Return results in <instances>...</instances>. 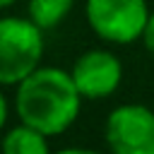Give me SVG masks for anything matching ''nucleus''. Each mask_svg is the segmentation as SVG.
Listing matches in <instances>:
<instances>
[{
  "mask_svg": "<svg viewBox=\"0 0 154 154\" xmlns=\"http://www.w3.org/2000/svg\"><path fill=\"white\" fill-rule=\"evenodd\" d=\"M55 154H99V152L87 149V147H65V149H60V152H55Z\"/></svg>",
  "mask_w": 154,
  "mask_h": 154,
  "instance_id": "9d476101",
  "label": "nucleus"
},
{
  "mask_svg": "<svg viewBox=\"0 0 154 154\" xmlns=\"http://www.w3.org/2000/svg\"><path fill=\"white\" fill-rule=\"evenodd\" d=\"M72 5H75V0H29L26 17L36 26H41L43 31L46 29H55L72 12Z\"/></svg>",
  "mask_w": 154,
  "mask_h": 154,
  "instance_id": "0eeeda50",
  "label": "nucleus"
},
{
  "mask_svg": "<svg viewBox=\"0 0 154 154\" xmlns=\"http://www.w3.org/2000/svg\"><path fill=\"white\" fill-rule=\"evenodd\" d=\"M0 154H53V152L48 147V135L26 123H19L2 135Z\"/></svg>",
  "mask_w": 154,
  "mask_h": 154,
  "instance_id": "423d86ee",
  "label": "nucleus"
},
{
  "mask_svg": "<svg viewBox=\"0 0 154 154\" xmlns=\"http://www.w3.org/2000/svg\"><path fill=\"white\" fill-rule=\"evenodd\" d=\"M111 154H154V111L144 103L116 106L103 125Z\"/></svg>",
  "mask_w": 154,
  "mask_h": 154,
  "instance_id": "20e7f679",
  "label": "nucleus"
},
{
  "mask_svg": "<svg viewBox=\"0 0 154 154\" xmlns=\"http://www.w3.org/2000/svg\"><path fill=\"white\" fill-rule=\"evenodd\" d=\"M142 43H144V48L154 55V12L149 14L147 26H144V31H142Z\"/></svg>",
  "mask_w": 154,
  "mask_h": 154,
  "instance_id": "6e6552de",
  "label": "nucleus"
},
{
  "mask_svg": "<svg viewBox=\"0 0 154 154\" xmlns=\"http://www.w3.org/2000/svg\"><path fill=\"white\" fill-rule=\"evenodd\" d=\"M17 0H0V10H5V7H10V5H14Z\"/></svg>",
  "mask_w": 154,
  "mask_h": 154,
  "instance_id": "9b49d317",
  "label": "nucleus"
},
{
  "mask_svg": "<svg viewBox=\"0 0 154 154\" xmlns=\"http://www.w3.org/2000/svg\"><path fill=\"white\" fill-rule=\"evenodd\" d=\"M70 75L82 99L96 101V99H108L111 94L118 91L123 82V65L116 58V53L106 48H89L72 63Z\"/></svg>",
  "mask_w": 154,
  "mask_h": 154,
  "instance_id": "39448f33",
  "label": "nucleus"
},
{
  "mask_svg": "<svg viewBox=\"0 0 154 154\" xmlns=\"http://www.w3.org/2000/svg\"><path fill=\"white\" fill-rule=\"evenodd\" d=\"M43 58V29L29 17H0V87H17Z\"/></svg>",
  "mask_w": 154,
  "mask_h": 154,
  "instance_id": "f03ea898",
  "label": "nucleus"
},
{
  "mask_svg": "<svg viewBox=\"0 0 154 154\" xmlns=\"http://www.w3.org/2000/svg\"><path fill=\"white\" fill-rule=\"evenodd\" d=\"M7 99H5V94H2V87H0V130L5 128V123H7Z\"/></svg>",
  "mask_w": 154,
  "mask_h": 154,
  "instance_id": "1a4fd4ad",
  "label": "nucleus"
},
{
  "mask_svg": "<svg viewBox=\"0 0 154 154\" xmlns=\"http://www.w3.org/2000/svg\"><path fill=\"white\" fill-rule=\"evenodd\" d=\"M82 94L67 70L38 65L17 84L14 111L19 123H26L43 135L65 132L79 116Z\"/></svg>",
  "mask_w": 154,
  "mask_h": 154,
  "instance_id": "f257e3e1",
  "label": "nucleus"
},
{
  "mask_svg": "<svg viewBox=\"0 0 154 154\" xmlns=\"http://www.w3.org/2000/svg\"><path fill=\"white\" fill-rule=\"evenodd\" d=\"M147 0H87L84 17L89 29L106 43L128 46L142 38L149 19Z\"/></svg>",
  "mask_w": 154,
  "mask_h": 154,
  "instance_id": "7ed1b4c3",
  "label": "nucleus"
}]
</instances>
